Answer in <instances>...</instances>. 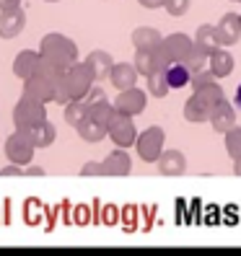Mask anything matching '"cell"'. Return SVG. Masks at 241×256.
<instances>
[{
    "mask_svg": "<svg viewBox=\"0 0 241 256\" xmlns=\"http://www.w3.org/2000/svg\"><path fill=\"white\" fill-rule=\"evenodd\" d=\"M24 176H44V168H42V166H26Z\"/></svg>",
    "mask_w": 241,
    "mask_h": 256,
    "instance_id": "38",
    "label": "cell"
},
{
    "mask_svg": "<svg viewBox=\"0 0 241 256\" xmlns=\"http://www.w3.org/2000/svg\"><path fill=\"white\" fill-rule=\"evenodd\" d=\"M182 114H184V119H187L189 124H205V122H210V109H207L194 94L184 101Z\"/></svg>",
    "mask_w": 241,
    "mask_h": 256,
    "instance_id": "21",
    "label": "cell"
},
{
    "mask_svg": "<svg viewBox=\"0 0 241 256\" xmlns=\"http://www.w3.org/2000/svg\"><path fill=\"white\" fill-rule=\"evenodd\" d=\"M88 116V101L86 98H73L65 104V122L75 130L83 119Z\"/></svg>",
    "mask_w": 241,
    "mask_h": 256,
    "instance_id": "25",
    "label": "cell"
},
{
    "mask_svg": "<svg viewBox=\"0 0 241 256\" xmlns=\"http://www.w3.org/2000/svg\"><path fill=\"white\" fill-rule=\"evenodd\" d=\"M21 8V0H0V10H13Z\"/></svg>",
    "mask_w": 241,
    "mask_h": 256,
    "instance_id": "37",
    "label": "cell"
},
{
    "mask_svg": "<svg viewBox=\"0 0 241 256\" xmlns=\"http://www.w3.org/2000/svg\"><path fill=\"white\" fill-rule=\"evenodd\" d=\"M132 62H135V68H138V72L143 75V78H150L153 72H161L163 68L171 62V60L166 57L163 47H156V50H135V60H132Z\"/></svg>",
    "mask_w": 241,
    "mask_h": 256,
    "instance_id": "7",
    "label": "cell"
},
{
    "mask_svg": "<svg viewBox=\"0 0 241 256\" xmlns=\"http://www.w3.org/2000/svg\"><path fill=\"white\" fill-rule=\"evenodd\" d=\"M104 176H127L132 171V158L127 153V148H117L101 160Z\"/></svg>",
    "mask_w": 241,
    "mask_h": 256,
    "instance_id": "11",
    "label": "cell"
},
{
    "mask_svg": "<svg viewBox=\"0 0 241 256\" xmlns=\"http://www.w3.org/2000/svg\"><path fill=\"white\" fill-rule=\"evenodd\" d=\"M207 60H210V54L200 47V44L197 42H194V47L189 50V54L182 60V62L192 70V72H197V70H202V68H207Z\"/></svg>",
    "mask_w": 241,
    "mask_h": 256,
    "instance_id": "29",
    "label": "cell"
},
{
    "mask_svg": "<svg viewBox=\"0 0 241 256\" xmlns=\"http://www.w3.org/2000/svg\"><path fill=\"white\" fill-rule=\"evenodd\" d=\"M101 98H107V96H104L101 86H96V83H94V88L86 94V101H88V104H96V101H101Z\"/></svg>",
    "mask_w": 241,
    "mask_h": 256,
    "instance_id": "35",
    "label": "cell"
},
{
    "mask_svg": "<svg viewBox=\"0 0 241 256\" xmlns=\"http://www.w3.org/2000/svg\"><path fill=\"white\" fill-rule=\"evenodd\" d=\"M233 101H236V106L241 109V86L236 88V96H233Z\"/></svg>",
    "mask_w": 241,
    "mask_h": 256,
    "instance_id": "39",
    "label": "cell"
},
{
    "mask_svg": "<svg viewBox=\"0 0 241 256\" xmlns=\"http://www.w3.org/2000/svg\"><path fill=\"white\" fill-rule=\"evenodd\" d=\"M207 68L213 70L215 78H228V75L233 72V68H236V60H233V54L225 50V47H218L213 54H210Z\"/></svg>",
    "mask_w": 241,
    "mask_h": 256,
    "instance_id": "17",
    "label": "cell"
},
{
    "mask_svg": "<svg viewBox=\"0 0 241 256\" xmlns=\"http://www.w3.org/2000/svg\"><path fill=\"white\" fill-rule=\"evenodd\" d=\"M47 119V104L39 101V98H32V96H21L13 106V124L16 130H34L37 124H42Z\"/></svg>",
    "mask_w": 241,
    "mask_h": 256,
    "instance_id": "2",
    "label": "cell"
},
{
    "mask_svg": "<svg viewBox=\"0 0 241 256\" xmlns=\"http://www.w3.org/2000/svg\"><path fill=\"white\" fill-rule=\"evenodd\" d=\"M34 150H37V145H34L32 134H29L26 130H13L8 134V140H6V158L11 163H19V166L32 163Z\"/></svg>",
    "mask_w": 241,
    "mask_h": 256,
    "instance_id": "5",
    "label": "cell"
},
{
    "mask_svg": "<svg viewBox=\"0 0 241 256\" xmlns=\"http://www.w3.org/2000/svg\"><path fill=\"white\" fill-rule=\"evenodd\" d=\"M86 62H88V68H91L96 83L109 80V72H112V68H114V57H112L109 52H104V50H94L91 54L86 57Z\"/></svg>",
    "mask_w": 241,
    "mask_h": 256,
    "instance_id": "16",
    "label": "cell"
},
{
    "mask_svg": "<svg viewBox=\"0 0 241 256\" xmlns=\"http://www.w3.org/2000/svg\"><path fill=\"white\" fill-rule=\"evenodd\" d=\"M156 166L161 176H182L187 174V156L176 148H166L161 153V158L156 160Z\"/></svg>",
    "mask_w": 241,
    "mask_h": 256,
    "instance_id": "9",
    "label": "cell"
},
{
    "mask_svg": "<svg viewBox=\"0 0 241 256\" xmlns=\"http://www.w3.org/2000/svg\"><path fill=\"white\" fill-rule=\"evenodd\" d=\"M114 106H117V112H122V114L138 116V114H143L145 106H148V91H140L138 86L125 88V91H119V94H117Z\"/></svg>",
    "mask_w": 241,
    "mask_h": 256,
    "instance_id": "8",
    "label": "cell"
},
{
    "mask_svg": "<svg viewBox=\"0 0 241 256\" xmlns=\"http://www.w3.org/2000/svg\"><path fill=\"white\" fill-rule=\"evenodd\" d=\"M138 3L148 10H156V8H163V0H138Z\"/></svg>",
    "mask_w": 241,
    "mask_h": 256,
    "instance_id": "36",
    "label": "cell"
},
{
    "mask_svg": "<svg viewBox=\"0 0 241 256\" xmlns=\"http://www.w3.org/2000/svg\"><path fill=\"white\" fill-rule=\"evenodd\" d=\"M194 96H197L202 104H205V106L210 109V112H213L215 106H218V104L225 98V94H223V88L218 86V83H207V86H202V88H197V91H192Z\"/></svg>",
    "mask_w": 241,
    "mask_h": 256,
    "instance_id": "27",
    "label": "cell"
},
{
    "mask_svg": "<svg viewBox=\"0 0 241 256\" xmlns=\"http://www.w3.org/2000/svg\"><path fill=\"white\" fill-rule=\"evenodd\" d=\"M44 3H60V0H44Z\"/></svg>",
    "mask_w": 241,
    "mask_h": 256,
    "instance_id": "41",
    "label": "cell"
},
{
    "mask_svg": "<svg viewBox=\"0 0 241 256\" xmlns=\"http://www.w3.org/2000/svg\"><path fill=\"white\" fill-rule=\"evenodd\" d=\"M132 119H135V116L117 112L114 119L109 122V140H112L117 148H130V145L138 142V134H140V132H138V127H135Z\"/></svg>",
    "mask_w": 241,
    "mask_h": 256,
    "instance_id": "6",
    "label": "cell"
},
{
    "mask_svg": "<svg viewBox=\"0 0 241 256\" xmlns=\"http://www.w3.org/2000/svg\"><path fill=\"white\" fill-rule=\"evenodd\" d=\"M130 39H132L135 50H156V47H161L163 34L158 32V28H153V26H138Z\"/></svg>",
    "mask_w": 241,
    "mask_h": 256,
    "instance_id": "18",
    "label": "cell"
},
{
    "mask_svg": "<svg viewBox=\"0 0 241 256\" xmlns=\"http://www.w3.org/2000/svg\"><path fill=\"white\" fill-rule=\"evenodd\" d=\"M223 142H225V153L231 156V160L241 158V127L236 124L233 130H228L223 134Z\"/></svg>",
    "mask_w": 241,
    "mask_h": 256,
    "instance_id": "30",
    "label": "cell"
},
{
    "mask_svg": "<svg viewBox=\"0 0 241 256\" xmlns=\"http://www.w3.org/2000/svg\"><path fill=\"white\" fill-rule=\"evenodd\" d=\"M29 134H32V140H34L37 148H50L55 142V138H57V130H55V124L50 122V119H44L42 124H37L34 130H29Z\"/></svg>",
    "mask_w": 241,
    "mask_h": 256,
    "instance_id": "26",
    "label": "cell"
},
{
    "mask_svg": "<svg viewBox=\"0 0 241 256\" xmlns=\"http://www.w3.org/2000/svg\"><path fill=\"white\" fill-rule=\"evenodd\" d=\"M140 72L135 68V62H114L112 72H109V83L117 88V91H125V88L138 86Z\"/></svg>",
    "mask_w": 241,
    "mask_h": 256,
    "instance_id": "13",
    "label": "cell"
},
{
    "mask_svg": "<svg viewBox=\"0 0 241 256\" xmlns=\"http://www.w3.org/2000/svg\"><path fill=\"white\" fill-rule=\"evenodd\" d=\"M161 47H163V52H166L169 60H184V57L189 54V50L194 47V39L187 36L184 32H174V34H169V36H163Z\"/></svg>",
    "mask_w": 241,
    "mask_h": 256,
    "instance_id": "12",
    "label": "cell"
},
{
    "mask_svg": "<svg viewBox=\"0 0 241 256\" xmlns=\"http://www.w3.org/2000/svg\"><path fill=\"white\" fill-rule=\"evenodd\" d=\"M215 80H218V78L213 75V70L202 68V70H197V72H192L189 86H192V91H197V88H202V86H207V83H215Z\"/></svg>",
    "mask_w": 241,
    "mask_h": 256,
    "instance_id": "32",
    "label": "cell"
},
{
    "mask_svg": "<svg viewBox=\"0 0 241 256\" xmlns=\"http://www.w3.org/2000/svg\"><path fill=\"white\" fill-rule=\"evenodd\" d=\"M39 60H42L39 52H34V50H21V52L16 54V60H13V72H16L21 80H26L29 75L37 72Z\"/></svg>",
    "mask_w": 241,
    "mask_h": 256,
    "instance_id": "20",
    "label": "cell"
},
{
    "mask_svg": "<svg viewBox=\"0 0 241 256\" xmlns=\"http://www.w3.org/2000/svg\"><path fill=\"white\" fill-rule=\"evenodd\" d=\"M231 3H241V0H231Z\"/></svg>",
    "mask_w": 241,
    "mask_h": 256,
    "instance_id": "42",
    "label": "cell"
},
{
    "mask_svg": "<svg viewBox=\"0 0 241 256\" xmlns=\"http://www.w3.org/2000/svg\"><path fill=\"white\" fill-rule=\"evenodd\" d=\"M81 176H104V166L99 160H88L81 166Z\"/></svg>",
    "mask_w": 241,
    "mask_h": 256,
    "instance_id": "33",
    "label": "cell"
},
{
    "mask_svg": "<svg viewBox=\"0 0 241 256\" xmlns=\"http://www.w3.org/2000/svg\"><path fill=\"white\" fill-rule=\"evenodd\" d=\"M215 26H218L223 47H233V44L241 39V13H223Z\"/></svg>",
    "mask_w": 241,
    "mask_h": 256,
    "instance_id": "14",
    "label": "cell"
},
{
    "mask_svg": "<svg viewBox=\"0 0 241 256\" xmlns=\"http://www.w3.org/2000/svg\"><path fill=\"white\" fill-rule=\"evenodd\" d=\"M163 75H166V80H169V86L174 88V91L187 88L189 80H192V70L182 62V60H171V62L163 68Z\"/></svg>",
    "mask_w": 241,
    "mask_h": 256,
    "instance_id": "19",
    "label": "cell"
},
{
    "mask_svg": "<svg viewBox=\"0 0 241 256\" xmlns=\"http://www.w3.org/2000/svg\"><path fill=\"white\" fill-rule=\"evenodd\" d=\"M63 80L68 86L70 98H86V94L91 91L94 83H96V78H94V72H91V68H88L86 60H78L75 65L63 70Z\"/></svg>",
    "mask_w": 241,
    "mask_h": 256,
    "instance_id": "3",
    "label": "cell"
},
{
    "mask_svg": "<svg viewBox=\"0 0 241 256\" xmlns=\"http://www.w3.org/2000/svg\"><path fill=\"white\" fill-rule=\"evenodd\" d=\"M189 6H192V0H163V10H166L171 18H182V16H187Z\"/></svg>",
    "mask_w": 241,
    "mask_h": 256,
    "instance_id": "31",
    "label": "cell"
},
{
    "mask_svg": "<svg viewBox=\"0 0 241 256\" xmlns=\"http://www.w3.org/2000/svg\"><path fill=\"white\" fill-rule=\"evenodd\" d=\"M26 26V13L24 8L13 10H0V39H16Z\"/></svg>",
    "mask_w": 241,
    "mask_h": 256,
    "instance_id": "10",
    "label": "cell"
},
{
    "mask_svg": "<svg viewBox=\"0 0 241 256\" xmlns=\"http://www.w3.org/2000/svg\"><path fill=\"white\" fill-rule=\"evenodd\" d=\"M75 132H78V138L86 140V142H101L109 134V130L104 127L101 122H96V119H91V116H86L83 122L75 127Z\"/></svg>",
    "mask_w": 241,
    "mask_h": 256,
    "instance_id": "23",
    "label": "cell"
},
{
    "mask_svg": "<svg viewBox=\"0 0 241 256\" xmlns=\"http://www.w3.org/2000/svg\"><path fill=\"white\" fill-rule=\"evenodd\" d=\"M0 176H24V166L11 163V166H6V168H0Z\"/></svg>",
    "mask_w": 241,
    "mask_h": 256,
    "instance_id": "34",
    "label": "cell"
},
{
    "mask_svg": "<svg viewBox=\"0 0 241 256\" xmlns=\"http://www.w3.org/2000/svg\"><path fill=\"white\" fill-rule=\"evenodd\" d=\"M39 54L44 60H50V62L60 70H68L70 65L78 62V47H75V42L65 34H44L42 42H39Z\"/></svg>",
    "mask_w": 241,
    "mask_h": 256,
    "instance_id": "1",
    "label": "cell"
},
{
    "mask_svg": "<svg viewBox=\"0 0 241 256\" xmlns=\"http://www.w3.org/2000/svg\"><path fill=\"white\" fill-rule=\"evenodd\" d=\"M233 174H236V176H241V158H238V160H233Z\"/></svg>",
    "mask_w": 241,
    "mask_h": 256,
    "instance_id": "40",
    "label": "cell"
},
{
    "mask_svg": "<svg viewBox=\"0 0 241 256\" xmlns=\"http://www.w3.org/2000/svg\"><path fill=\"white\" fill-rule=\"evenodd\" d=\"M194 42H197L207 54H213L218 47H223V44H220V34H218V26H213V24H202L197 32H194Z\"/></svg>",
    "mask_w": 241,
    "mask_h": 256,
    "instance_id": "22",
    "label": "cell"
},
{
    "mask_svg": "<svg viewBox=\"0 0 241 256\" xmlns=\"http://www.w3.org/2000/svg\"><path fill=\"white\" fill-rule=\"evenodd\" d=\"M148 80V94L153 96V98H166V94L171 91V86H169V80H166V75H163V70L161 72H153L150 78H145Z\"/></svg>",
    "mask_w": 241,
    "mask_h": 256,
    "instance_id": "28",
    "label": "cell"
},
{
    "mask_svg": "<svg viewBox=\"0 0 241 256\" xmlns=\"http://www.w3.org/2000/svg\"><path fill=\"white\" fill-rule=\"evenodd\" d=\"M210 124H213V130L220 132V134H225L228 130H233V127H236V109H233V104L223 98L218 106L210 112Z\"/></svg>",
    "mask_w": 241,
    "mask_h": 256,
    "instance_id": "15",
    "label": "cell"
},
{
    "mask_svg": "<svg viewBox=\"0 0 241 256\" xmlns=\"http://www.w3.org/2000/svg\"><path fill=\"white\" fill-rule=\"evenodd\" d=\"M135 150L145 163H156L161 158V153L166 150V132L163 127H148L138 134V142H135Z\"/></svg>",
    "mask_w": 241,
    "mask_h": 256,
    "instance_id": "4",
    "label": "cell"
},
{
    "mask_svg": "<svg viewBox=\"0 0 241 256\" xmlns=\"http://www.w3.org/2000/svg\"><path fill=\"white\" fill-rule=\"evenodd\" d=\"M117 114V106H114V101H107V98H101L96 104H88V116L96 119V122H101L104 127L109 130V122L114 119Z\"/></svg>",
    "mask_w": 241,
    "mask_h": 256,
    "instance_id": "24",
    "label": "cell"
}]
</instances>
